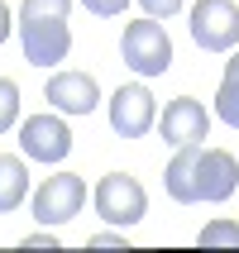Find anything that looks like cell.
Here are the masks:
<instances>
[{"label": "cell", "instance_id": "2e32d148", "mask_svg": "<svg viewBox=\"0 0 239 253\" xmlns=\"http://www.w3.org/2000/svg\"><path fill=\"white\" fill-rule=\"evenodd\" d=\"M143 10H148V19H158V14L172 19V14L182 10V0H143Z\"/></svg>", "mask_w": 239, "mask_h": 253}, {"label": "cell", "instance_id": "277c9868", "mask_svg": "<svg viewBox=\"0 0 239 253\" xmlns=\"http://www.w3.org/2000/svg\"><path fill=\"white\" fill-rule=\"evenodd\" d=\"M96 215L110 220V225H120V229L139 225L143 215H148V196H143V186L129 172H110V177L96 182Z\"/></svg>", "mask_w": 239, "mask_h": 253}, {"label": "cell", "instance_id": "9c48e42d", "mask_svg": "<svg viewBox=\"0 0 239 253\" xmlns=\"http://www.w3.org/2000/svg\"><path fill=\"white\" fill-rule=\"evenodd\" d=\"M48 105H57L62 115H91L100 100V86L96 77H86V72H57V77H48Z\"/></svg>", "mask_w": 239, "mask_h": 253}, {"label": "cell", "instance_id": "3957f363", "mask_svg": "<svg viewBox=\"0 0 239 253\" xmlns=\"http://www.w3.org/2000/svg\"><path fill=\"white\" fill-rule=\"evenodd\" d=\"M120 53H125V67H134L139 77H163L172 67V39H168V29L158 24V19L125 24Z\"/></svg>", "mask_w": 239, "mask_h": 253}, {"label": "cell", "instance_id": "5b68a950", "mask_svg": "<svg viewBox=\"0 0 239 253\" xmlns=\"http://www.w3.org/2000/svg\"><path fill=\"white\" fill-rule=\"evenodd\" d=\"M191 39L206 53H230L239 43V5L235 0H196L191 5Z\"/></svg>", "mask_w": 239, "mask_h": 253}, {"label": "cell", "instance_id": "6da1fadb", "mask_svg": "<svg viewBox=\"0 0 239 253\" xmlns=\"http://www.w3.org/2000/svg\"><path fill=\"white\" fill-rule=\"evenodd\" d=\"M239 186V163L230 148H201V143H182L177 158L168 163V196L182 206L196 201H230Z\"/></svg>", "mask_w": 239, "mask_h": 253}, {"label": "cell", "instance_id": "ba28073f", "mask_svg": "<svg viewBox=\"0 0 239 253\" xmlns=\"http://www.w3.org/2000/svg\"><path fill=\"white\" fill-rule=\"evenodd\" d=\"M19 148H24V158H39V163H62L72 153V129L57 115H34L19 129Z\"/></svg>", "mask_w": 239, "mask_h": 253}, {"label": "cell", "instance_id": "52a82bcc", "mask_svg": "<svg viewBox=\"0 0 239 253\" xmlns=\"http://www.w3.org/2000/svg\"><path fill=\"white\" fill-rule=\"evenodd\" d=\"M110 129L120 139H139L153 129V91L143 82H129L110 96Z\"/></svg>", "mask_w": 239, "mask_h": 253}, {"label": "cell", "instance_id": "7c38bea8", "mask_svg": "<svg viewBox=\"0 0 239 253\" xmlns=\"http://www.w3.org/2000/svg\"><path fill=\"white\" fill-rule=\"evenodd\" d=\"M215 115L230 129H239V53L225 62V77H220V91H215Z\"/></svg>", "mask_w": 239, "mask_h": 253}, {"label": "cell", "instance_id": "30bf717a", "mask_svg": "<svg viewBox=\"0 0 239 253\" xmlns=\"http://www.w3.org/2000/svg\"><path fill=\"white\" fill-rule=\"evenodd\" d=\"M206 129H211V115H206V105L191 100V96H177L168 110H163V143H172V148L201 143Z\"/></svg>", "mask_w": 239, "mask_h": 253}, {"label": "cell", "instance_id": "8992f818", "mask_svg": "<svg viewBox=\"0 0 239 253\" xmlns=\"http://www.w3.org/2000/svg\"><path fill=\"white\" fill-rule=\"evenodd\" d=\"M86 201V182L77 172H57V177H43V186L34 191V220L39 225H67L72 215L82 211Z\"/></svg>", "mask_w": 239, "mask_h": 253}, {"label": "cell", "instance_id": "9a60e30c", "mask_svg": "<svg viewBox=\"0 0 239 253\" xmlns=\"http://www.w3.org/2000/svg\"><path fill=\"white\" fill-rule=\"evenodd\" d=\"M91 14H100V19H110V14H125V5L129 0H82Z\"/></svg>", "mask_w": 239, "mask_h": 253}, {"label": "cell", "instance_id": "e0dca14e", "mask_svg": "<svg viewBox=\"0 0 239 253\" xmlns=\"http://www.w3.org/2000/svg\"><path fill=\"white\" fill-rule=\"evenodd\" d=\"M10 39V5H5V0H0V43Z\"/></svg>", "mask_w": 239, "mask_h": 253}, {"label": "cell", "instance_id": "7a4b0ae2", "mask_svg": "<svg viewBox=\"0 0 239 253\" xmlns=\"http://www.w3.org/2000/svg\"><path fill=\"white\" fill-rule=\"evenodd\" d=\"M67 5L72 0H24L19 5V48L34 67H53L72 53Z\"/></svg>", "mask_w": 239, "mask_h": 253}, {"label": "cell", "instance_id": "8fae6325", "mask_svg": "<svg viewBox=\"0 0 239 253\" xmlns=\"http://www.w3.org/2000/svg\"><path fill=\"white\" fill-rule=\"evenodd\" d=\"M29 196V168H24V158H0V215H10L19 201Z\"/></svg>", "mask_w": 239, "mask_h": 253}, {"label": "cell", "instance_id": "ac0fdd59", "mask_svg": "<svg viewBox=\"0 0 239 253\" xmlns=\"http://www.w3.org/2000/svg\"><path fill=\"white\" fill-rule=\"evenodd\" d=\"M91 244H96V249H110V244H125V234H96Z\"/></svg>", "mask_w": 239, "mask_h": 253}, {"label": "cell", "instance_id": "5bb4252c", "mask_svg": "<svg viewBox=\"0 0 239 253\" xmlns=\"http://www.w3.org/2000/svg\"><path fill=\"white\" fill-rule=\"evenodd\" d=\"M201 244L211 249V244H239V225L235 220H211V225L201 229Z\"/></svg>", "mask_w": 239, "mask_h": 253}, {"label": "cell", "instance_id": "4fadbf2b", "mask_svg": "<svg viewBox=\"0 0 239 253\" xmlns=\"http://www.w3.org/2000/svg\"><path fill=\"white\" fill-rule=\"evenodd\" d=\"M14 115H19V86L10 77H0V134L14 125Z\"/></svg>", "mask_w": 239, "mask_h": 253}]
</instances>
